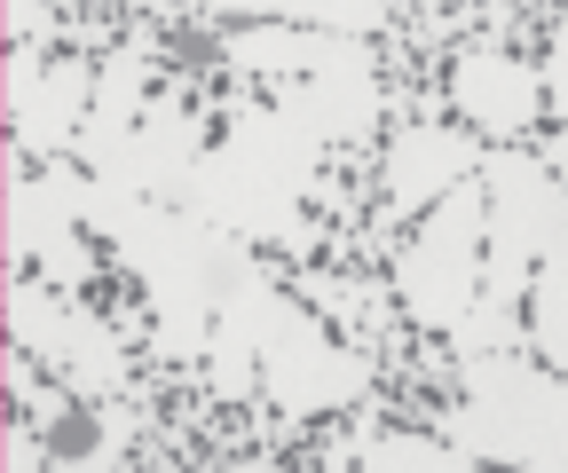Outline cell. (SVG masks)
Masks as SVG:
<instances>
[{"label": "cell", "instance_id": "cell-1", "mask_svg": "<svg viewBox=\"0 0 568 473\" xmlns=\"http://www.w3.org/2000/svg\"><path fill=\"white\" fill-rule=\"evenodd\" d=\"M55 182L71 189V206L95 237H111V253L134 268V285L151 292V316H159V348L174 363H205V340H213V316H222L230 285L261 260L237 229L205 222L174 197H134V189H111L95 166L80 158H48Z\"/></svg>", "mask_w": 568, "mask_h": 473}, {"label": "cell", "instance_id": "cell-2", "mask_svg": "<svg viewBox=\"0 0 568 473\" xmlns=\"http://www.w3.org/2000/svg\"><path fill=\"white\" fill-rule=\"evenodd\" d=\"M316 158H324V134L308 126V111L293 103H237L222 143H205V158L190 166V182L174 189V206L205 214L237 229L245 245H284V253H308V189H316Z\"/></svg>", "mask_w": 568, "mask_h": 473}, {"label": "cell", "instance_id": "cell-3", "mask_svg": "<svg viewBox=\"0 0 568 473\" xmlns=\"http://www.w3.org/2000/svg\"><path fill=\"white\" fill-rule=\"evenodd\" d=\"M458 379H466V411L443 419L450 442H466L481 465L568 473V379L537 348L458 356Z\"/></svg>", "mask_w": 568, "mask_h": 473}, {"label": "cell", "instance_id": "cell-4", "mask_svg": "<svg viewBox=\"0 0 568 473\" xmlns=\"http://www.w3.org/2000/svg\"><path fill=\"white\" fill-rule=\"evenodd\" d=\"M489 189V253H481V292L529 308V285L545 260H568V182L545 166V151L489 143L481 158Z\"/></svg>", "mask_w": 568, "mask_h": 473}, {"label": "cell", "instance_id": "cell-5", "mask_svg": "<svg viewBox=\"0 0 568 473\" xmlns=\"http://www.w3.org/2000/svg\"><path fill=\"white\" fill-rule=\"evenodd\" d=\"M481 253H489V189L466 174L450 197H435L418 237L395 253V292L418 331H450L481 300Z\"/></svg>", "mask_w": 568, "mask_h": 473}, {"label": "cell", "instance_id": "cell-6", "mask_svg": "<svg viewBox=\"0 0 568 473\" xmlns=\"http://www.w3.org/2000/svg\"><path fill=\"white\" fill-rule=\"evenodd\" d=\"M95 229L80 222V206H71V189L48 174H24V143L9 134V182H0V268H17L32 260L48 285L63 292H88L95 285Z\"/></svg>", "mask_w": 568, "mask_h": 473}, {"label": "cell", "instance_id": "cell-7", "mask_svg": "<svg viewBox=\"0 0 568 473\" xmlns=\"http://www.w3.org/2000/svg\"><path fill=\"white\" fill-rule=\"evenodd\" d=\"M261 394L284 419H324V411H347V402L372 394V363L332 348L324 323L293 292H276L268 331H261Z\"/></svg>", "mask_w": 568, "mask_h": 473}, {"label": "cell", "instance_id": "cell-8", "mask_svg": "<svg viewBox=\"0 0 568 473\" xmlns=\"http://www.w3.org/2000/svg\"><path fill=\"white\" fill-rule=\"evenodd\" d=\"M9 340L32 348L48 371H63L80 394H111L126 379V348H119V331L80 300V292H63L48 277H9Z\"/></svg>", "mask_w": 568, "mask_h": 473}, {"label": "cell", "instance_id": "cell-9", "mask_svg": "<svg viewBox=\"0 0 568 473\" xmlns=\"http://www.w3.org/2000/svg\"><path fill=\"white\" fill-rule=\"evenodd\" d=\"M276 103L308 111V126L324 134V143H364V134L379 126V111H387V88H379V55H372V40L339 32V40H332V55L316 63L308 80H276Z\"/></svg>", "mask_w": 568, "mask_h": 473}, {"label": "cell", "instance_id": "cell-10", "mask_svg": "<svg viewBox=\"0 0 568 473\" xmlns=\"http://www.w3.org/2000/svg\"><path fill=\"white\" fill-rule=\"evenodd\" d=\"M450 103L466 111V126L481 143H521L545 119V72L506 48H466L450 63Z\"/></svg>", "mask_w": 568, "mask_h": 473}, {"label": "cell", "instance_id": "cell-11", "mask_svg": "<svg viewBox=\"0 0 568 473\" xmlns=\"http://www.w3.org/2000/svg\"><path fill=\"white\" fill-rule=\"evenodd\" d=\"M205 158V126H197V111L190 103H151L142 111V126L126 134V143L95 166L111 189H134V197H174L182 182H190V166Z\"/></svg>", "mask_w": 568, "mask_h": 473}, {"label": "cell", "instance_id": "cell-12", "mask_svg": "<svg viewBox=\"0 0 568 473\" xmlns=\"http://www.w3.org/2000/svg\"><path fill=\"white\" fill-rule=\"evenodd\" d=\"M481 158H489V143L466 134V126H395L387 166H379V189H387L395 214H426L466 174H481Z\"/></svg>", "mask_w": 568, "mask_h": 473}, {"label": "cell", "instance_id": "cell-13", "mask_svg": "<svg viewBox=\"0 0 568 473\" xmlns=\"http://www.w3.org/2000/svg\"><path fill=\"white\" fill-rule=\"evenodd\" d=\"M276 277L253 260L245 277L230 285L222 316H213V340H205V387L222 394V402H245L261 387V331H268V308H276Z\"/></svg>", "mask_w": 568, "mask_h": 473}, {"label": "cell", "instance_id": "cell-14", "mask_svg": "<svg viewBox=\"0 0 568 473\" xmlns=\"http://www.w3.org/2000/svg\"><path fill=\"white\" fill-rule=\"evenodd\" d=\"M142 111H151V32H134L103 72H95V103H88V126H80V166H103L126 134L142 126Z\"/></svg>", "mask_w": 568, "mask_h": 473}, {"label": "cell", "instance_id": "cell-15", "mask_svg": "<svg viewBox=\"0 0 568 473\" xmlns=\"http://www.w3.org/2000/svg\"><path fill=\"white\" fill-rule=\"evenodd\" d=\"M88 103H95V63L55 55L40 72V88H32V103L9 119V134L32 158H71L80 151V126H88Z\"/></svg>", "mask_w": 568, "mask_h": 473}, {"label": "cell", "instance_id": "cell-16", "mask_svg": "<svg viewBox=\"0 0 568 473\" xmlns=\"http://www.w3.org/2000/svg\"><path fill=\"white\" fill-rule=\"evenodd\" d=\"M213 17H253V24H316V32H355L372 40L387 24V0H205Z\"/></svg>", "mask_w": 568, "mask_h": 473}, {"label": "cell", "instance_id": "cell-17", "mask_svg": "<svg viewBox=\"0 0 568 473\" xmlns=\"http://www.w3.org/2000/svg\"><path fill=\"white\" fill-rule=\"evenodd\" d=\"M355 465L364 473H466L481 465L466 442H426V434H364L355 442Z\"/></svg>", "mask_w": 568, "mask_h": 473}, {"label": "cell", "instance_id": "cell-18", "mask_svg": "<svg viewBox=\"0 0 568 473\" xmlns=\"http://www.w3.org/2000/svg\"><path fill=\"white\" fill-rule=\"evenodd\" d=\"M529 348L568 379V260H545L529 285Z\"/></svg>", "mask_w": 568, "mask_h": 473}, {"label": "cell", "instance_id": "cell-19", "mask_svg": "<svg viewBox=\"0 0 568 473\" xmlns=\"http://www.w3.org/2000/svg\"><path fill=\"white\" fill-rule=\"evenodd\" d=\"M0 24H9V48H48L55 40V17L40 9V0H9V17H0Z\"/></svg>", "mask_w": 568, "mask_h": 473}, {"label": "cell", "instance_id": "cell-20", "mask_svg": "<svg viewBox=\"0 0 568 473\" xmlns=\"http://www.w3.org/2000/svg\"><path fill=\"white\" fill-rule=\"evenodd\" d=\"M40 72H48V63H32V48H9V72H0V103H9V119H17V111L32 103Z\"/></svg>", "mask_w": 568, "mask_h": 473}, {"label": "cell", "instance_id": "cell-21", "mask_svg": "<svg viewBox=\"0 0 568 473\" xmlns=\"http://www.w3.org/2000/svg\"><path fill=\"white\" fill-rule=\"evenodd\" d=\"M537 72H545V111L568 126V32H552V48H545Z\"/></svg>", "mask_w": 568, "mask_h": 473}, {"label": "cell", "instance_id": "cell-22", "mask_svg": "<svg viewBox=\"0 0 568 473\" xmlns=\"http://www.w3.org/2000/svg\"><path fill=\"white\" fill-rule=\"evenodd\" d=\"M301 300H316V308H332L339 323H347L355 308H364V292H355V285H339V277H301Z\"/></svg>", "mask_w": 568, "mask_h": 473}, {"label": "cell", "instance_id": "cell-23", "mask_svg": "<svg viewBox=\"0 0 568 473\" xmlns=\"http://www.w3.org/2000/svg\"><path fill=\"white\" fill-rule=\"evenodd\" d=\"M545 166L568 182V126H552V134H545Z\"/></svg>", "mask_w": 568, "mask_h": 473}]
</instances>
